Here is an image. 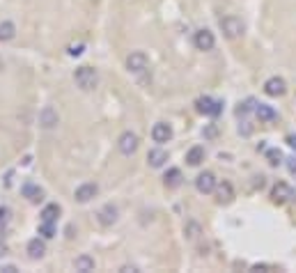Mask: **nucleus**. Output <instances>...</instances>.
<instances>
[{
  "mask_svg": "<svg viewBox=\"0 0 296 273\" xmlns=\"http://www.w3.org/2000/svg\"><path fill=\"white\" fill-rule=\"evenodd\" d=\"M96 193H99V186L96 184H80L78 189H76L74 198L78 200V202H90L92 198H96Z\"/></svg>",
  "mask_w": 296,
  "mask_h": 273,
  "instance_id": "obj_13",
  "label": "nucleus"
},
{
  "mask_svg": "<svg viewBox=\"0 0 296 273\" xmlns=\"http://www.w3.org/2000/svg\"><path fill=\"white\" fill-rule=\"evenodd\" d=\"M221 30L223 35L227 37V39H236V37H241L243 32H246V25H243V21L236 19V16H223L221 19Z\"/></svg>",
  "mask_w": 296,
  "mask_h": 273,
  "instance_id": "obj_2",
  "label": "nucleus"
},
{
  "mask_svg": "<svg viewBox=\"0 0 296 273\" xmlns=\"http://www.w3.org/2000/svg\"><path fill=\"white\" fill-rule=\"evenodd\" d=\"M193 44H195L198 51H211L214 46H216V37H214V32L207 28L198 30L195 37H193Z\"/></svg>",
  "mask_w": 296,
  "mask_h": 273,
  "instance_id": "obj_6",
  "label": "nucleus"
},
{
  "mask_svg": "<svg viewBox=\"0 0 296 273\" xmlns=\"http://www.w3.org/2000/svg\"><path fill=\"white\" fill-rule=\"evenodd\" d=\"M14 35H16L14 23H12V21H3V23H0V41L14 39Z\"/></svg>",
  "mask_w": 296,
  "mask_h": 273,
  "instance_id": "obj_23",
  "label": "nucleus"
},
{
  "mask_svg": "<svg viewBox=\"0 0 296 273\" xmlns=\"http://www.w3.org/2000/svg\"><path fill=\"white\" fill-rule=\"evenodd\" d=\"M80 53H83V44L71 46V49H69V55H80Z\"/></svg>",
  "mask_w": 296,
  "mask_h": 273,
  "instance_id": "obj_30",
  "label": "nucleus"
},
{
  "mask_svg": "<svg viewBox=\"0 0 296 273\" xmlns=\"http://www.w3.org/2000/svg\"><path fill=\"white\" fill-rule=\"evenodd\" d=\"M58 122H60V117H58V110L53 108V106H46V108H41V113H39V124L44 126V129H53Z\"/></svg>",
  "mask_w": 296,
  "mask_h": 273,
  "instance_id": "obj_10",
  "label": "nucleus"
},
{
  "mask_svg": "<svg viewBox=\"0 0 296 273\" xmlns=\"http://www.w3.org/2000/svg\"><path fill=\"white\" fill-rule=\"evenodd\" d=\"M195 108H198V113H202V115L216 117V115H221L223 104L221 101H216V99H211V97H200V99L195 101Z\"/></svg>",
  "mask_w": 296,
  "mask_h": 273,
  "instance_id": "obj_4",
  "label": "nucleus"
},
{
  "mask_svg": "<svg viewBox=\"0 0 296 273\" xmlns=\"http://www.w3.org/2000/svg\"><path fill=\"white\" fill-rule=\"evenodd\" d=\"M271 200H273V204H285L289 200H296V191L289 184H285V181H278L271 189Z\"/></svg>",
  "mask_w": 296,
  "mask_h": 273,
  "instance_id": "obj_3",
  "label": "nucleus"
},
{
  "mask_svg": "<svg viewBox=\"0 0 296 273\" xmlns=\"http://www.w3.org/2000/svg\"><path fill=\"white\" fill-rule=\"evenodd\" d=\"M287 168H289L291 174H296V159H289V161H287Z\"/></svg>",
  "mask_w": 296,
  "mask_h": 273,
  "instance_id": "obj_32",
  "label": "nucleus"
},
{
  "mask_svg": "<svg viewBox=\"0 0 296 273\" xmlns=\"http://www.w3.org/2000/svg\"><path fill=\"white\" fill-rule=\"evenodd\" d=\"M7 220H10V209L0 207V223H7Z\"/></svg>",
  "mask_w": 296,
  "mask_h": 273,
  "instance_id": "obj_29",
  "label": "nucleus"
},
{
  "mask_svg": "<svg viewBox=\"0 0 296 273\" xmlns=\"http://www.w3.org/2000/svg\"><path fill=\"white\" fill-rule=\"evenodd\" d=\"M202 161H205V147L195 145V147H191L186 152V163L188 165H200Z\"/></svg>",
  "mask_w": 296,
  "mask_h": 273,
  "instance_id": "obj_18",
  "label": "nucleus"
},
{
  "mask_svg": "<svg viewBox=\"0 0 296 273\" xmlns=\"http://www.w3.org/2000/svg\"><path fill=\"white\" fill-rule=\"evenodd\" d=\"M99 223L104 225V228H111L113 223L117 220V207H113V204H106V207L99 209Z\"/></svg>",
  "mask_w": 296,
  "mask_h": 273,
  "instance_id": "obj_14",
  "label": "nucleus"
},
{
  "mask_svg": "<svg viewBox=\"0 0 296 273\" xmlns=\"http://www.w3.org/2000/svg\"><path fill=\"white\" fill-rule=\"evenodd\" d=\"M184 232H186V237L191 239V241H195V239L200 237L202 230H200V225H198V223H188V225L184 228Z\"/></svg>",
  "mask_w": 296,
  "mask_h": 273,
  "instance_id": "obj_26",
  "label": "nucleus"
},
{
  "mask_svg": "<svg viewBox=\"0 0 296 273\" xmlns=\"http://www.w3.org/2000/svg\"><path fill=\"white\" fill-rule=\"evenodd\" d=\"M266 161H269V165H273V168H278V165L282 163V152L280 149H266Z\"/></svg>",
  "mask_w": 296,
  "mask_h": 273,
  "instance_id": "obj_24",
  "label": "nucleus"
},
{
  "mask_svg": "<svg viewBox=\"0 0 296 273\" xmlns=\"http://www.w3.org/2000/svg\"><path fill=\"white\" fill-rule=\"evenodd\" d=\"M150 67V60L142 51H133V53L126 58V69L133 71V74H142V71Z\"/></svg>",
  "mask_w": 296,
  "mask_h": 273,
  "instance_id": "obj_5",
  "label": "nucleus"
},
{
  "mask_svg": "<svg viewBox=\"0 0 296 273\" xmlns=\"http://www.w3.org/2000/svg\"><path fill=\"white\" fill-rule=\"evenodd\" d=\"M166 161H168L166 149H150V154H147V163H150L152 168H161Z\"/></svg>",
  "mask_w": 296,
  "mask_h": 273,
  "instance_id": "obj_17",
  "label": "nucleus"
},
{
  "mask_svg": "<svg viewBox=\"0 0 296 273\" xmlns=\"http://www.w3.org/2000/svg\"><path fill=\"white\" fill-rule=\"evenodd\" d=\"M23 195L30 200V202H41V200H44V191H41L39 186H35V184H25L23 186Z\"/></svg>",
  "mask_w": 296,
  "mask_h": 273,
  "instance_id": "obj_21",
  "label": "nucleus"
},
{
  "mask_svg": "<svg viewBox=\"0 0 296 273\" xmlns=\"http://www.w3.org/2000/svg\"><path fill=\"white\" fill-rule=\"evenodd\" d=\"M287 145H289L291 149H296V135H294V133H289V135H287Z\"/></svg>",
  "mask_w": 296,
  "mask_h": 273,
  "instance_id": "obj_31",
  "label": "nucleus"
},
{
  "mask_svg": "<svg viewBox=\"0 0 296 273\" xmlns=\"http://www.w3.org/2000/svg\"><path fill=\"white\" fill-rule=\"evenodd\" d=\"M205 135H207V138H214V135H216V129H214V126H209V129L205 131Z\"/></svg>",
  "mask_w": 296,
  "mask_h": 273,
  "instance_id": "obj_33",
  "label": "nucleus"
},
{
  "mask_svg": "<svg viewBox=\"0 0 296 273\" xmlns=\"http://www.w3.org/2000/svg\"><path fill=\"white\" fill-rule=\"evenodd\" d=\"M74 80L80 89L90 92V89H94L96 85H99V74H96V69H92V67H78L74 74Z\"/></svg>",
  "mask_w": 296,
  "mask_h": 273,
  "instance_id": "obj_1",
  "label": "nucleus"
},
{
  "mask_svg": "<svg viewBox=\"0 0 296 273\" xmlns=\"http://www.w3.org/2000/svg\"><path fill=\"white\" fill-rule=\"evenodd\" d=\"M39 234L44 239L56 237V223H46V220H41V223H39Z\"/></svg>",
  "mask_w": 296,
  "mask_h": 273,
  "instance_id": "obj_25",
  "label": "nucleus"
},
{
  "mask_svg": "<svg viewBox=\"0 0 296 273\" xmlns=\"http://www.w3.org/2000/svg\"><path fill=\"white\" fill-rule=\"evenodd\" d=\"M74 268L80 273H90V271H94V259L90 255H80V257L74 259Z\"/></svg>",
  "mask_w": 296,
  "mask_h": 273,
  "instance_id": "obj_19",
  "label": "nucleus"
},
{
  "mask_svg": "<svg viewBox=\"0 0 296 273\" xmlns=\"http://www.w3.org/2000/svg\"><path fill=\"white\" fill-rule=\"evenodd\" d=\"M152 138H154V143H159V145L168 143V140L172 138L170 124H166V122H159V124H154V129H152Z\"/></svg>",
  "mask_w": 296,
  "mask_h": 273,
  "instance_id": "obj_12",
  "label": "nucleus"
},
{
  "mask_svg": "<svg viewBox=\"0 0 296 273\" xmlns=\"http://www.w3.org/2000/svg\"><path fill=\"white\" fill-rule=\"evenodd\" d=\"M239 133H241V135H251V133H253V126H251V122H246V119H243V124L239 126Z\"/></svg>",
  "mask_w": 296,
  "mask_h": 273,
  "instance_id": "obj_28",
  "label": "nucleus"
},
{
  "mask_svg": "<svg viewBox=\"0 0 296 273\" xmlns=\"http://www.w3.org/2000/svg\"><path fill=\"white\" fill-rule=\"evenodd\" d=\"M269 266H264V264H257V266H253V271H266Z\"/></svg>",
  "mask_w": 296,
  "mask_h": 273,
  "instance_id": "obj_34",
  "label": "nucleus"
},
{
  "mask_svg": "<svg viewBox=\"0 0 296 273\" xmlns=\"http://www.w3.org/2000/svg\"><path fill=\"white\" fill-rule=\"evenodd\" d=\"M264 92L269 97H282L287 92V83L285 78H280V76H271V78L264 83Z\"/></svg>",
  "mask_w": 296,
  "mask_h": 273,
  "instance_id": "obj_9",
  "label": "nucleus"
},
{
  "mask_svg": "<svg viewBox=\"0 0 296 273\" xmlns=\"http://www.w3.org/2000/svg\"><path fill=\"white\" fill-rule=\"evenodd\" d=\"M255 99H248L246 101V104H239V108H236V115H239V117H241V115H248V113H251V110H255Z\"/></svg>",
  "mask_w": 296,
  "mask_h": 273,
  "instance_id": "obj_27",
  "label": "nucleus"
},
{
  "mask_svg": "<svg viewBox=\"0 0 296 273\" xmlns=\"http://www.w3.org/2000/svg\"><path fill=\"white\" fill-rule=\"evenodd\" d=\"M163 184H166V189H177V186L181 184V170L170 168L166 172V177H163Z\"/></svg>",
  "mask_w": 296,
  "mask_h": 273,
  "instance_id": "obj_20",
  "label": "nucleus"
},
{
  "mask_svg": "<svg viewBox=\"0 0 296 273\" xmlns=\"http://www.w3.org/2000/svg\"><path fill=\"white\" fill-rule=\"evenodd\" d=\"M255 115H257V119H260V122H276V119H278L276 108H273V106H269V104H257L255 106Z\"/></svg>",
  "mask_w": 296,
  "mask_h": 273,
  "instance_id": "obj_15",
  "label": "nucleus"
},
{
  "mask_svg": "<svg viewBox=\"0 0 296 273\" xmlns=\"http://www.w3.org/2000/svg\"><path fill=\"white\" fill-rule=\"evenodd\" d=\"M117 147H120L122 154L131 156L138 149V135L131 133V131H124V133L120 135V140H117Z\"/></svg>",
  "mask_w": 296,
  "mask_h": 273,
  "instance_id": "obj_7",
  "label": "nucleus"
},
{
  "mask_svg": "<svg viewBox=\"0 0 296 273\" xmlns=\"http://www.w3.org/2000/svg\"><path fill=\"white\" fill-rule=\"evenodd\" d=\"M44 253H46V244H44V239H30L28 241V255H30L32 259H39V257H44Z\"/></svg>",
  "mask_w": 296,
  "mask_h": 273,
  "instance_id": "obj_16",
  "label": "nucleus"
},
{
  "mask_svg": "<svg viewBox=\"0 0 296 273\" xmlns=\"http://www.w3.org/2000/svg\"><path fill=\"white\" fill-rule=\"evenodd\" d=\"M216 177H214V172H200L195 177V189L200 191V193H214L216 191Z\"/></svg>",
  "mask_w": 296,
  "mask_h": 273,
  "instance_id": "obj_8",
  "label": "nucleus"
},
{
  "mask_svg": "<svg viewBox=\"0 0 296 273\" xmlns=\"http://www.w3.org/2000/svg\"><path fill=\"white\" fill-rule=\"evenodd\" d=\"M232 200H234V189H232L230 181L216 184V202L218 204H230Z\"/></svg>",
  "mask_w": 296,
  "mask_h": 273,
  "instance_id": "obj_11",
  "label": "nucleus"
},
{
  "mask_svg": "<svg viewBox=\"0 0 296 273\" xmlns=\"http://www.w3.org/2000/svg\"><path fill=\"white\" fill-rule=\"evenodd\" d=\"M60 218V204H46L44 211H41V220L46 223H56Z\"/></svg>",
  "mask_w": 296,
  "mask_h": 273,
  "instance_id": "obj_22",
  "label": "nucleus"
}]
</instances>
